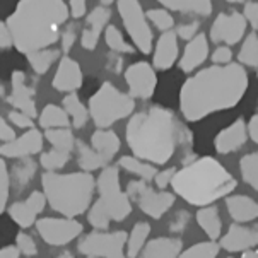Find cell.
I'll return each mask as SVG.
<instances>
[{
  "label": "cell",
  "instance_id": "cell-1",
  "mask_svg": "<svg viewBox=\"0 0 258 258\" xmlns=\"http://www.w3.org/2000/svg\"><path fill=\"white\" fill-rule=\"evenodd\" d=\"M246 69L241 63L212 65L186 79L180 91V110L188 121L231 110L248 91Z\"/></svg>",
  "mask_w": 258,
  "mask_h": 258
},
{
  "label": "cell",
  "instance_id": "cell-2",
  "mask_svg": "<svg viewBox=\"0 0 258 258\" xmlns=\"http://www.w3.org/2000/svg\"><path fill=\"white\" fill-rule=\"evenodd\" d=\"M125 134L135 157L151 164H166L188 132L173 111L152 106L130 118Z\"/></svg>",
  "mask_w": 258,
  "mask_h": 258
},
{
  "label": "cell",
  "instance_id": "cell-3",
  "mask_svg": "<svg viewBox=\"0 0 258 258\" xmlns=\"http://www.w3.org/2000/svg\"><path fill=\"white\" fill-rule=\"evenodd\" d=\"M67 17L69 7L63 0H19L6 24L12 45L28 55L58 41Z\"/></svg>",
  "mask_w": 258,
  "mask_h": 258
},
{
  "label": "cell",
  "instance_id": "cell-4",
  "mask_svg": "<svg viewBox=\"0 0 258 258\" xmlns=\"http://www.w3.org/2000/svg\"><path fill=\"white\" fill-rule=\"evenodd\" d=\"M169 185L188 204L205 207L231 194L238 183L219 161L205 156L174 173Z\"/></svg>",
  "mask_w": 258,
  "mask_h": 258
},
{
  "label": "cell",
  "instance_id": "cell-5",
  "mask_svg": "<svg viewBox=\"0 0 258 258\" xmlns=\"http://www.w3.org/2000/svg\"><path fill=\"white\" fill-rule=\"evenodd\" d=\"M43 194L46 202L53 211L62 216L77 217L89 209L93 200L96 181L91 173H69L58 174L55 171H45L41 176Z\"/></svg>",
  "mask_w": 258,
  "mask_h": 258
},
{
  "label": "cell",
  "instance_id": "cell-6",
  "mask_svg": "<svg viewBox=\"0 0 258 258\" xmlns=\"http://www.w3.org/2000/svg\"><path fill=\"white\" fill-rule=\"evenodd\" d=\"M96 186L99 191V199L91 207L87 219L96 229L106 231L111 221L121 222L126 216H130L132 204L128 195L120 188V173L116 166L103 168Z\"/></svg>",
  "mask_w": 258,
  "mask_h": 258
},
{
  "label": "cell",
  "instance_id": "cell-7",
  "mask_svg": "<svg viewBox=\"0 0 258 258\" xmlns=\"http://www.w3.org/2000/svg\"><path fill=\"white\" fill-rule=\"evenodd\" d=\"M134 110L135 101L132 96L121 93L110 82H103L89 101V116L99 128H108L118 120L130 116Z\"/></svg>",
  "mask_w": 258,
  "mask_h": 258
},
{
  "label": "cell",
  "instance_id": "cell-8",
  "mask_svg": "<svg viewBox=\"0 0 258 258\" xmlns=\"http://www.w3.org/2000/svg\"><path fill=\"white\" fill-rule=\"evenodd\" d=\"M118 12H120V17L123 21L126 33L132 38L135 46L142 53H151L152 31L139 0H118Z\"/></svg>",
  "mask_w": 258,
  "mask_h": 258
},
{
  "label": "cell",
  "instance_id": "cell-9",
  "mask_svg": "<svg viewBox=\"0 0 258 258\" xmlns=\"http://www.w3.org/2000/svg\"><path fill=\"white\" fill-rule=\"evenodd\" d=\"M126 195L139 204V209L152 219H161L174 204V195L169 191H156L146 180H134L126 185Z\"/></svg>",
  "mask_w": 258,
  "mask_h": 258
},
{
  "label": "cell",
  "instance_id": "cell-10",
  "mask_svg": "<svg viewBox=\"0 0 258 258\" xmlns=\"http://www.w3.org/2000/svg\"><path fill=\"white\" fill-rule=\"evenodd\" d=\"M125 231L115 233H91L79 243V251L86 256L94 258H125L126 244Z\"/></svg>",
  "mask_w": 258,
  "mask_h": 258
},
{
  "label": "cell",
  "instance_id": "cell-11",
  "mask_svg": "<svg viewBox=\"0 0 258 258\" xmlns=\"http://www.w3.org/2000/svg\"><path fill=\"white\" fill-rule=\"evenodd\" d=\"M36 229L43 241L51 246H63L77 238L82 233V224L74 219H55L45 217L36 221Z\"/></svg>",
  "mask_w": 258,
  "mask_h": 258
},
{
  "label": "cell",
  "instance_id": "cell-12",
  "mask_svg": "<svg viewBox=\"0 0 258 258\" xmlns=\"http://www.w3.org/2000/svg\"><path fill=\"white\" fill-rule=\"evenodd\" d=\"M246 21L239 12H222L216 17L211 28L212 43H224V45H236L239 43L246 33Z\"/></svg>",
  "mask_w": 258,
  "mask_h": 258
},
{
  "label": "cell",
  "instance_id": "cell-13",
  "mask_svg": "<svg viewBox=\"0 0 258 258\" xmlns=\"http://www.w3.org/2000/svg\"><path fill=\"white\" fill-rule=\"evenodd\" d=\"M125 82L132 98L149 99L157 87V76L152 65L147 62H135L125 71Z\"/></svg>",
  "mask_w": 258,
  "mask_h": 258
},
{
  "label": "cell",
  "instance_id": "cell-14",
  "mask_svg": "<svg viewBox=\"0 0 258 258\" xmlns=\"http://www.w3.org/2000/svg\"><path fill=\"white\" fill-rule=\"evenodd\" d=\"M43 149V135L36 128H29L21 137H16L12 141L0 146V156L11 157V159H21L38 154Z\"/></svg>",
  "mask_w": 258,
  "mask_h": 258
},
{
  "label": "cell",
  "instance_id": "cell-15",
  "mask_svg": "<svg viewBox=\"0 0 258 258\" xmlns=\"http://www.w3.org/2000/svg\"><path fill=\"white\" fill-rule=\"evenodd\" d=\"M36 89L26 84V76L24 72L16 71L12 74V91L9 94L7 101L16 108L17 111H23L31 118L36 116Z\"/></svg>",
  "mask_w": 258,
  "mask_h": 258
},
{
  "label": "cell",
  "instance_id": "cell-16",
  "mask_svg": "<svg viewBox=\"0 0 258 258\" xmlns=\"http://www.w3.org/2000/svg\"><path fill=\"white\" fill-rule=\"evenodd\" d=\"M46 205L45 194L41 191H33L24 202H16L9 207V216L11 219L21 227H29L34 224L38 214L43 212Z\"/></svg>",
  "mask_w": 258,
  "mask_h": 258
},
{
  "label": "cell",
  "instance_id": "cell-17",
  "mask_svg": "<svg viewBox=\"0 0 258 258\" xmlns=\"http://www.w3.org/2000/svg\"><path fill=\"white\" fill-rule=\"evenodd\" d=\"M246 139H248L246 123H244L243 118H238V120H234L229 126L222 128L216 135L214 146H216V151L219 154H231V152L238 151L239 147H243Z\"/></svg>",
  "mask_w": 258,
  "mask_h": 258
},
{
  "label": "cell",
  "instance_id": "cell-18",
  "mask_svg": "<svg viewBox=\"0 0 258 258\" xmlns=\"http://www.w3.org/2000/svg\"><path fill=\"white\" fill-rule=\"evenodd\" d=\"M110 17H111V12L106 6L93 9V12L87 16L86 28L81 36V45L84 50H94V48L98 46L99 36H101L103 29L106 28Z\"/></svg>",
  "mask_w": 258,
  "mask_h": 258
},
{
  "label": "cell",
  "instance_id": "cell-19",
  "mask_svg": "<svg viewBox=\"0 0 258 258\" xmlns=\"http://www.w3.org/2000/svg\"><path fill=\"white\" fill-rule=\"evenodd\" d=\"M82 86L81 65L71 56H62L53 77V87L60 93H74Z\"/></svg>",
  "mask_w": 258,
  "mask_h": 258
},
{
  "label": "cell",
  "instance_id": "cell-20",
  "mask_svg": "<svg viewBox=\"0 0 258 258\" xmlns=\"http://www.w3.org/2000/svg\"><path fill=\"white\" fill-rule=\"evenodd\" d=\"M258 244V227H244L233 224L226 236L221 238L219 246L227 251H246Z\"/></svg>",
  "mask_w": 258,
  "mask_h": 258
},
{
  "label": "cell",
  "instance_id": "cell-21",
  "mask_svg": "<svg viewBox=\"0 0 258 258\" xmlns=\"http://www.w3.org/2000/svg\"><path fill=\"white\" fill-rule=\"evenodd\" d=\"M178 55H180V48H178V36L173 29L164 31L159 36L154 48V56H152V63L159 71H168L176 62Z\"/></svg>",
  "mask_w": 258,
  "mask_h": 258
},
{
  "label": "cell",
  "instance_id": "cell-22",
  "mask_svg": "<svg viewBox=\"0 0 258 258\" xmlns=\"http://www.w3.org/2000/svg\"><path fill=\"white\" fill-rule=\"evenodd\" d=\"M209 56V39L204 33H197L188 41V45L180 58V69L183 72H194Z\"/></svg>",
  "mask_w": 258,
  "mask_h": 258
},
{
  "label": "cell",
  "instance_id": "cell-23",
  "mask_svg": "<svg viewBox=\"0 0 258 258\" xmlns=\"http://www.w3.org/2000/svg\"><path fill=\"white\" fill-rule=\"evenodd\" d=\"M142 258H176L183 250L180 238H156L142 248Z\"/></svg>",
  "mask_w": 258,
  "mask_h": 258
},
{
  "label": "cell",
  "instance_id": "cell-24",
  "mask_svg": "<svg viewBox=\"0 0 258 258\" xmlns=\"http://www.w3.org/2000/svg\"><path fill=\"white\" fill-rule=\"evenodd\" d=\"M227 211L236 222H248L258 217V202L246 195H233L226 200Z\"/></svg>",
  "mask_w": 258,
  "mask_h": 258
},
{
  "label": "cell",
  "instance_id": "cell-25",
  "mask_svg": "<svg viewBox=\"0 0 258 258\" xmlns=\"http://www.w3.org/2000/svg\"><path fill=\"white\" fill-rule=\"evenodd\" d=\"M91 147L110 164L113 161V157L116 156V152L120 151V139H118V135L115 132H111V130L99 128L98 132H94L93 137H91Z\"/></svg>",
  "mask_w": 258,
  "mask_h": 258
},
{
  "label": "cell",
  "instance_id": "cell-26",
  "mask_svg": "<svg viewBox=\"0 0 258 258\" xmlns=\"http://www.w3.org/2000/svg\"><path fill=\"white\" fill-rule=\"evenodd\" d=\"M157 2L168 11L191 12L204 17L212 14V0H157Z\"/></svg>",
  "mask_w": 258,
  "mask_h": 258
},
{
  "label": "cell",
  "instance_id": "cell-27",
  "mask_svg": "<svg viewBox=\"0 0 258 258\" xmlns=\"http://www.w3.org/2000/svg\"><path fill=\"white\" fill-rule=\"evenodd\" d=\"M197 222L199 226L204 229V233L212 239H217L221 236V231H222V222H221V217H219V211L217 207L214 205H205V207L200 209L197 212Z\"/></svg>",
  "mask_w": 258,
  "mask_h": 258
},
{
  "label": "cell",
  "instance_id": "cell-28",
  "mask_svg": "<svg viewBox=\"0 0 258 258\" xmlns=\"http://www.w3.org/2000/svg\"><path fill=\"white\" fill-rule=\"evenodd\" d=\"M76 146H77V164L81 166L82 171L91 173V171H96V169H101L108 166L106 161H104L93 147L87 146V144L76 141Z\"/></svg>",
  "mask_w": 258,
  "mask_h": 258
},
{
  "label": "cell",
  "instance_id": "cell-29",
  "mask_svg": "<svg viewBox=\"0 0 258 258\" xmlns=\"http://www.w3.org/2000/svg\"><path fill=\"white\" fill-rule=\"evenodd\" d=\"M63 110L71 118V125L76 128H82L89 120V110L84 106V103L79 99L76 93H71L63 98Z\"/></svg>",
  "mask_w": 258,
  "mask_h": 258
},
{
  "label": "cell",
  "instance_id": "cell-30",
  "mask_svg": "<svg viewBox=\"0 0 258 258\" xmlns=\"http://www.w3.org/2000/svg\"><path fill=\"white\" fill-rule=\"evenodd\" d=\"M118 164H120L123 169H126L128 173L137 174L141 180H146V181H152L154 180V176L157 174V169H156L154 164L139 159V157H135V156H132V157L123 156L120 161H118Z\"/></svg>",
  "mask_w": 258,
  "mask_h": 258
},
{
  "label": "cell",
  "instance_id": "cell-31",
  "mask_svg": "<svg viewBox=\"0 0 258 258\" xmlns=\"http://www.w3.org/2000/svg\"><path fill=\"white\" fill-rule=\"evenodd\" d=\"M39 125L45 130L48 128H62V126L71 125V118H69L67 111L62 110L56 104H46L43 108L41 115H39Z\"/></svg>",
  "mask_w": 258,
  "mask_h": 258
},
{
  "label": "cell",
  "instance_id": "cell-32",
  "mask_svg": "<svg viewBox=\"0 0 258 258\" xmlns=\"http://www.w3.org/2000/svg\"><path fill=\"white\" fill-rule=\"evenodd\" d=\"M34 173H36V163L29 157H21V163H17L12 168L11 181L17 190H23L29 181L33 180Z\"/></svg>",
  "mask_w": 258,
  "mask_h": 258
},
{
  "label": "cell",
  "instance_id": "cell-33",
  "mask_svg": "<svg viewBox=\"0 0 258 258\" xmlns=\"http://www.w3.org/2000/svg\"><path fill=\"white\" fill-rule=\"evenodd\" d=\"M149 233H151V226L147 224V222H137V224L134 226L132 233L130 236L126 238V255L130 258H135L141 253V250L144 248V244H146V239Z\"/></svg>",
  "mask_w": 258,
  "mask_h": 258
},
{
  "label": "cell",
  "instance_id": "cell-34",
  "mask_svg": "<svg viewBox=\"0 0 258 258\" xmlns=\"http://www.w3.org/2000/svg\"><path fill=\"white\" fill-rule=\"evenodd\" d=\"M60 51L58 50H48V48H43V50H36L28 53V62L33 67V71L36 74H45L48 72V69L53 65V62L58 58Z\"/></svg>",
  "mask_w": 258,
  "mask_h": 258
},
{
  "label": "cell",
  "instance_id": "cell-35",
  "mask_svg": "<svg viewBox=\"0 0 258 258\" xmlns=\"http://www.w3.org/2000/svg\"><path fill=\"white\" fill-rule=\"evenodd\" d=\"M238 58H239V63L255 69L258 74V34L255 31L248 34L246 39L243 41Z\"/></svg>",
  "mask_w": 258,
  "mask_h": 258
},
{
  "label": "cell",
  "instance_id": "cell-36",
  "mask_svg": "<svg viewBox=\"0 0 258 258\" xmlns=\"http://www.w3.org/2000/svg\"><path fill=\"white\" fill-rule=\"evenodd\" d=\"M45 137L55 149H62V151L72 152V149L76 147V137H74V134L71 132L69 126H62V128H48Z\"/></svg>",
  "mask_w": 258,
  "mask_h": 258
},
{
  "label": "cell",
  "instance_id": "cell-37",
  "mask_svg": "<svg viewBox=\"0 0 258 258\" xmlns=\"http://www.w3.org/2000/svg\"><path fill=\"white\" fill-rule=\"evenodd\" d=\"M71 161V152L62 151V149H51V151L41 154L39 164L46 169V171H56V169H62L65 164Z\"/></svg>",
  "mask_w": 258,
  "mask_h": 258
},
{
  "label": "cell",
  "instance_id": "cell-38",
  "mask_svg": "<svg viewBox=\"0 0 258 258\" xmlns=\"http://www.w3.org/2000/svg\"><path fill=\"white\" fill-rule=\"evenodd\" d=\"M104 41L111 48L115 53H132L134 46L128 41H125L123 34L120 33V29H116L115 26H106L104 31Z\"/></svg>",
  "mask_w": 258,
  "mask_h": 258
},
{
  "label": "cell",
  "instance_id": "cell-39",
  "mask_svg": "<svg viewBox=\"0 0 258 258\" xmlns=\"http://www.w3.org/2000/svg\"><path fill=\"white\" fill-rule=\"evenodd\" d=\"M241 176L253 190L258 191V152L246 154L241 159Z\"/></svg>",
  "mask_w": 258,
  "mask_h": 258
},
{
  "label": "cell",
  "instance_id": "cell-40",
  "mask_svg": "<svg viewBox=\"0 0 258 258\" xmlns=\"http://www.w3.org/2000/svg\"><path fill=\"white\" fill-rule=\"evenodd\" d=\"M219 244L211 239V241L194 244L188 250L181 251L176 258H216L217 253H219Z\"/></svg>",
  "mask_w": 258,
  "mask_h": 258
},
{
  "label": "cell",
  "instance_id": "cell-41",
  "mask_svg": "<svg viewBox=\"0 0 258 258\" xmlns=\"http://www.w3.org/2000/svg\"><path fill=\"white\" fill-rule=\"evenodd\" d=\"M146 17L163 33L169 31L174 24V19H173L171 12H169L168 9H151V11H147Z\"/></svg>",
  "mask_w": 258,
  "mask_h": 258
},
{
  "label": "cell",
  "instance_id": "cell-42",
  "mask_svg": "<svg viewBox=\"0 0 258 258\" xmlns=\"http://www.w3.org/2000/svg\"><path fill=\"white\" fill-rule=\"evenodd\" d=\"M9 188H11V176L7 173V166L4 163V159H0V216L7 207Z\"/></svg>",
  "mask_w": 258,
  "mask_h": 258
},
{
  "label": "cell",
  "instance_id": "cell-43",
  "mask_svg": "<svg viewBox=\"0 0 258 258\" xmlns=\"http://www.w3.org/2000/svg\"><path fill=\"white\" fill-rule=\"evenodd\" d=\"M16 246L19 248V251L24 253L26 256H34L38 253V248H36L34 239L26 233H19L16 236Z\"/></svg>",
  "mask_w": 258,
  "mask_h": 258
},
{
  "label": "cell",
  "instance_id": "cell-44",
  "mask_svg": "<svg viewBox=\"0 0 258 258\" xmlns=\"http://www.w3.org/2000/svg\"><path fill=\"white\" fill-rule=\"evenodd\" d=\"M9 120H11V123L21 126V128H33V118L23 111H17V110L11 111L9 113Z\"/></svg>",
  "mask_w": 258,
  "mask_h": 258
},
{
  "label": "cell",
  "instance_id": "cell-45",
  "mask_svg": "<svg viewBox=\"0 0 258 258\" xmlns=\"http://www.w3.org/2000/svg\"><path fill=\"white\" fill-rule=\"evenodd\" d=\"M243 17L246 24H250L253 29H258V4L256 2H246L243 11Z\"/></svg>",
  "mask_w": 258,
  "mask_h": 258
},
{
  "label": "cell",
  "instance_id": "cell-46",
  "mask_svg": "<svg viewBox=\"0 0 258 258\" xmlns=\"http://www.w3.org/2000/svg\"><path fill=\"white\" fill-rule=\"evenodd\" d=\"M231 58H233V53H231V48L229 46H219L214 50L212 53V62L214 65H226L231 63Z\"/></svg>",
  "mask_w": 258,
  "mask_h": 258
},
{
  "label": "cell",
  "instance_id": "cell-47",
  "mask_svg": "<svg viewBox=\"0 0 258 258\" xmlns=\"http://www.w3.org/2000/svg\"><path fill=\"white\" fill-rule=\"evenodd\" d=\"M199 28H200V24L197 23V21H194V23H190V24H181L180 28H178V31H176V36L181 38V39H186V41H190V39L194 38L197 33H199Z\"/></svg>",
  "mask_w": 258,
  "mask_h": 258
},
{
  "label": "cell",
  "instance_id": "cell-48",
  "mask_svg": "<svg viewBox=\"0 0 258 258\" xmlns=\"http://www.w3.org/2000/svg\"><path fill=\"white\" fill-rule=\"evenodd\" d=\"M86 11H87L86 0H71V4H69V14H71L74 19H81V17L86 14Z\"/></svg>",
  "mask_w": 258,
  "mask_h": 258
},
{
  "label": "cell",
  "instance_id": "cell-49",
  "mask_svg": "<svg viewBox=\"0 0 258 258\" xmlns=\"http://www.w3.org/2000/svg\"><path fill=\"white\" fill-rule=\"evenodd\" d=\"M174 173H176V169H174V168H169V169H164V171L157 173L156 176H154L156 185L159 186L161 190H164V188L168 186L169 183H171L173 176H174Z\"/></svg>",
  "mask_w": 258,
  "mask_h": 258
},
{
  "label": "cell",
  "instance_id": "cell-50",
  "mask_svg": "<svg viewBox=\"0 0 258 258\" xmlns=\"http://www.w3.org/2000/svg\"><path fill=\"white\" fill-rule=\"evenodd\" d=\"M60 38H62V50H63V53H69V51H71V48L74 46V43H76V38H77L76 31H74L72 28H67L62 34H60Z\"/></svg>",
  "mask_w": 258,
  "mask_h": 258
},
{
  "label": "cell",
  "instance_id": "cell-51",
  "mask_svg": "<svg viewBox=\"0 0 258 258\" xmlns=\"http://www.w3.org/2000/svg\"><path fill=\"white\" fill-rule=\"evenodd\" d=\"M188 219H190V214H188V212H180L171 221V224H169V229L174 231V233H181V231L185 229L186 224H188Z\"/></svg>",
  "mask_w": 258,
  "mask_h": 258
},
{
  "label": "cell",
  "instance_id": "cell-52",
  "mask_svg": "<svg viewBox=\"0 0 258 258\" xmlns=\"http://www.w3.org/2000/svg\"><path fill=\"white\" fill-rule=\"evenodd\" d=\"M12 46V36L6 23H0V50Z\"/></svg>",
  "mask_w": 258,
  "mask_h": 258
},
{
  "label": "cell",
  "instance_id": "cell-53",
  "mask_svg": "<svg viewBox=\"0 0 258 258\" xmlns=\"http://www.w3.org/2000/svg\"><path fill=\"white\" fill-rule=\"evenodd\" d=\"M12 139H16V132L7 125V121L0 116V141L9 142V141H12Z\"/></svg>",
  "mask_w": 258,
  "mask_h": 258
},
{
  "label": "cell",
  "instance_id": "cell-54",
  "mask_svg": "<svg viewBox=\"0 0 258 258\" xmlns=\"http://www.w3.org/2000/svg\"><path fill=\"white\" fill-rule=\"evenodd\" d=\"M246 128H248V135H250L251 141L255 144H258V115H253L250 118Z\"/></svg>",
  "mask_w": 258,
  "mask_h": 258
},
{
  "label": "cell",
  "instance_id": "cell-55",
  "mask_svg": "<svg viewBox=\"0 0 258 258\" xmlns=\"http://www.w3.org/2000/svg\"><path fill=\"white\" fill-rule=\"evenodd\" d=\"M21 251L17 246H6L0 250V258H19Z\"/></svg>",
  "mask_w": 258,
  "mask_h": 258
},
{
  "label": "cell",
  "instance_id": "cell-56",
  "mask_svg": "<svg viewBox=\"0 0 258 258\" xmlns=\"http://www.w3.org/2000/svg\"><path fill=\"white\" fill-rule=\"evenodd\" d=\"M241 258H258V250H251V251H244Z\"/></svg>",
  "mask_w": 258,
  "mask_h": 258
},
{
  "label": "cell",
  "instance_id": "cell-57",
  "mask_svg": "<svg viewBox=\"0 0 258 258\" xmlns=\"http://www.w3.org/2000/svg\"><path fill=\"white\" fill-rule=\"evenodd\" d=\"M58 258H74V256H72V253H69V251H65V253H62V255H60Z\"/></svg>",
  "mask_w": 258,
  "mask_h": 258
},
{
  "label": "cell",
  "instance_id": "cell-58",
  "mask_svg": "<svg viewBox=\"0 0 258 258\" xmlns=\"http://www.w3.org/2000/svg\"><path fill=\"white\" fill-rule=\"evenodd\" d=\"M113 2H115V0H101V4H103V6H110V4H113Z\"/></svg>",
  "mask_w": 258,
  "mask_h": 258
},
{
  "label": "cell",
  "instance_id": "cell-59",
  "mask_svg": "<svg viewBox=\"0 0 258 258\" xmlns=\"http://www.w3.org/2000/svg\"><path fill=\"white\" fill-rule=\"evenodd\" d=\"M227 2H231V4H241V2H244V0H227Z\"/></svg>",
  "mask_w": 258,
  "mask_h": 258
},
{
  "label": "cell",
  "instance_id": "cell-60",
  "mask_svg": "<svg viewBox=\"0 0 258 258\" xmlns=\"http://www.w3.org/2000/svg\"><path fill=\"white\" fill-rule=\"evenodd\" d=\"M86 258H94V256H86Z\"/></svg>",
  "mask_w": 258,
  "mask_h": 258
}]
</instances>
